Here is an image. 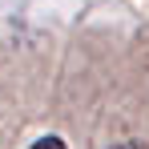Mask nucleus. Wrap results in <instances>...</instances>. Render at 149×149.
Instances as JSON below:
<instances>
[{"label":"nucleus","instance_id":"f257e3e1","mask_svg":"<svg viewBox=\"0 0 149 149\" xmlns=\"http://www.w3.org/2000/svg\"><path fill=\"white\" fill-rule=\"evenodd\" d=\"M28 149H69V145H65L61 137H40V141H32Z\"/></svg>","mask_w":149,"mask_h":149},{"label":"nucleus","instance_id":"f03ea898","mask_svg":"<svg viewBox=\"0 0 149 149\" xmlns=\"http://www.w3.org/2000/svg\"><path fill=\"white\" fill-rule=\"evenodd\" d=\"M117 149H141V145H137V141H125V145H117Z\"/></svg>","mask_w":149,"mask_h":149}]
</instances>
